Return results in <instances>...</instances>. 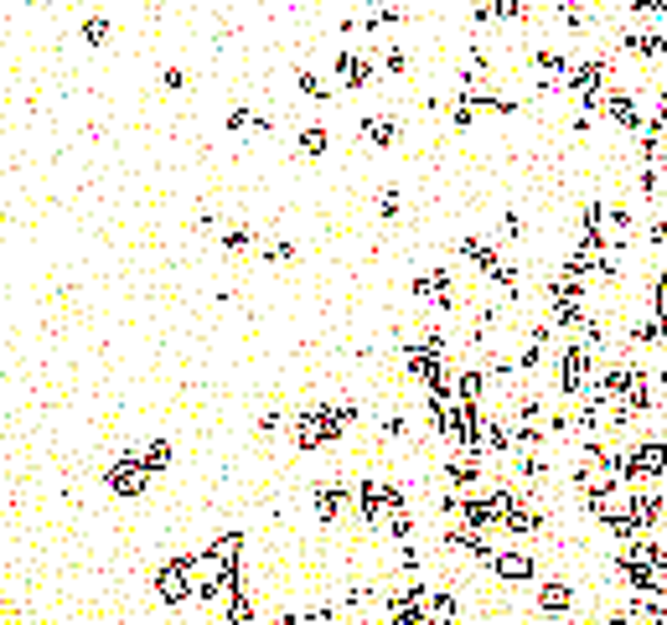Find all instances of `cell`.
<instances>
[{
	"label": "cell",
	"mask_w": 667,
	"mask_h": 625,
	"mask_svg": "<svg viewBox=\"0 0 667 625\" xmlns=\"http://www.w3.org/2000/svg\"><path fill=\"white\" fill-rule=\"evenodd\" d=\"M83 42H89V47H104V42H109V36H114V21H109V16H104V11H89V16H83Z\"/></svg>",
	"instance_id": "obj_18"
},
{
	"label": "cell",
	"mask_w": 667,
	"mask_h": 625,
	"mask_svg": "<svg viewBox=\"0 0 667 625\" xmlns=\"http://www.w3.org/2000/svg\"><path fill=\"white\" fill-rule=\"evenodd\" d=\"M336 78H341V89H367L378 78V62L367 52H357V47H341L336 52Z\"/></svg>",
	"instance_id": "obj_7"
},
{
	"label": "cell",
	"mask_w": 667,
	"mask_h": 625,
	"mask_svg": "<svg viewBox=\"0 0 667 625\" xmlns=\"http://www.w3.org/2000/svg\"><path fill=\"white\" fill-rule=\"evenodd\" d=\"M383 73L404 78V73H409V52H404V47H383Z\"/></svg>",
	"instance_id": "obj_24"
},
{
	"label": "cell",
	"mask_w": 667,
	"mask_h": 625,
	"mask_svg": "<svg viewBox=\"0 0 667 625\" xmlns=\"http://www.w3.org/2000/svg\"><path fill=\"white\" fill-rule=\"evenodd\" d=\"M290 445L305 449V455L326 445V434H321V403H310V409H301V414L290 418Z\"/></svg>",
	"instance_id": "obj_9"
},
{
	"label": "cell",
	"mask_w": 667,
	"mask_h": 625,
	"mask_svg": "<svg viewBox=\"0 0 667 625\" xmlns=\"http://www.w3.org/2000/svg\"><path fill=\"white\" fill-rule=\"evenodd\" d=\"M279 429H290V418L279 414V409H270V414H259V434H279Z\"/></svg>",
	"instance_id": "obj_26"
},
{
	"label": "cell",
	"mask_w": 667,
	"mask_h": 625,
	"mask_svg": "<svg viewBox=\"0 0 667 625\" xmlns=\"http://www.w3.org/2000/svg\"><path fill=\"white\" fill-rule=\"evenodd\" d=\"M398 207H404L398 186H383V191H378V217H383V223H394V217H398Z\"/></svg>",
	"instance_id": "obj_23"
},
{
	"label": "cell",
	"mask_w": 667,
	"mask_h": 625,
	"mask_svg": "<svg viewBox=\"0 0 667 625\" xmlns=\"http://www.w3.org/2000/svg\"><path fill=\"white\" fill-rule=\"evenodd\" d=\"M606 223H610V238H632V228H637V212H632V202H610V207H606Z\"/></svg>",
	"instance_id": "obj_17"
},
{
	"label": "cell",
	"mask_w": 667,
	"mask_h": 625,
	"mask_svg": "<svg viewBox=\"0 0 667 625\" xmlns=\"http://www.w3.org/2000/svg\"><path fill=\"white\" fill-rule=\"evenodd\" d=\"M533 67H538V78H548V83H564V78H569V58H564L559 47H533Z\"/></svg>",
	"instance_id": "obj_13"
},
{
	"label": "cell",
	"mask_w": 667,
	"mask_h": 625,
	"mask_svg": "<svg viewBox=\"0 0 667 625\" xmlns=\"http://www.w3.org/2000/svg\"><path fill=\"white\" fill-rule=\"evenodd\" d=\"M295 89L305 93V98H316V104H326V98H332V83H326V78H321V73H310V67H295Z\"/></svg>",
	"instance_id": "obj_16"
},
{
	"label": "cell",
	"mask_w": 667,
	"mask_h": 625,
	"mask_svg": "<svg viewBox=\"0 0 667 625\" xmlns=\"http://www.w3.org/2000/svg\"><path fill=\"white\" fill-rule=\"evenodd\" d=\"M471 124H476L471 98H466V93H455V104H451V129H471Z\"/></svg>",
	"instance_id": "obj_21"
},
{
	"label": "cell",
	"mask_w": 667,
	"mask_h": 625,
	"mask_svg": "<svg viewBox=\"0 0 667 625\" xmlns=\"http://www.w3.org/2000/svg\"><path fill=\"white\" fill-rule=\"evenodd\" d=\"M502 233H507V238H522V233H528L522 212H502Z\"/></svg>",
	"instance_id": "obj_27"
},
{
	"label": "cell",
	"mask_w": 667,
	"mask_h": 625,
	"mask_svg": "<svg viewBox=\"0 0 667 625\" xmlns=\"http://www.w3.org/2000/svg\"><path fill=\"white\" fill-rule=\"evenodd\" d=\"M606 120L616 124V129H626V135L647 129V109H641L637 89H616V83H610L606 89Z\"/></svg>",
	"instance_id": "obj_5"
},
{
	"label": "cell",
	"mask_w": 667,
	"mask_h": 625,
	"mask_svg": "<svg viewBox=\"0 0 667 625\" xmlns=\"http://www.w3.org/2000/svg\"><path fill=\"white\" fill-rule=\"evenodd\" d=\"M363 140L373 150L398 145V120H394V114H363Z\"/></svg>",
	"instance_id": "obj_11"
},
{
	"label": "cell",
	"mask_w": 667,
	"mask_h": 625,
	"mask_svg": "<svg viewBox=\"0 0 667 625\" xmlns=\"http://www.w3.org/2000/svg\"><path fill=\"white\" fill-rule=\"evenodd\" d=\"M295 254H301L295 243H290V238H279V243H270V248H264L259 259H264V264H295Z\"/></svg>",
	"instance_id": "obj_22"
},
{
	"label": "cell",
	"mask_w": 667,
	"mask_h": 625,
	"mask_svg": "<svg viewBox=\"0 0 667 625\" xmlns=\"http://www.w3.org/2000/svg\"><path fill=\"white\" fill-rule=\"evenodd\" d=\"M491 574H497V584H533L538 579V559L528 548H497Z\"/></svg>",
	"instance_id": "obj_6"
},
{
	"label": "cell",
	"mask_w": 667,
	"mask_h": 625,
	"mask_svg": "<svg viewBox=\"0 0 667 625\" xmlns=\"http://www.w3.org/2000/svg\"><path fill=\"white\" fill-rule=\"evenodd\" d=\"M171 460H177L171 440H151V445H140V465H145L151 476H166V471H171Z\"/></svg>",
	"instance_id": "obj_14"
},
{
	"label": "cell",
	"mask_w": 667,
	"mask_h": 625,
	"mask_svg": "<svg viewBox=\"0 0 667 625\" xmlns=\"http://www.w3.org/2000/svg\"><path fill=\"white\" fill-rule=\"evenodd\" d=\"M223 254H233V259H243V254H248V248H254V243H259V233H254V228H248V223H233V228H223Z\"/></svg>",
	"instance_id": "obj_15"
},
{
	"label": "cell",
	"mask_w": 667,
	"mask_h": 625,
	"mask_svg": "<svg viewBox=\"0 0 667 625\" xmlns=\"http://www.w3.org/2000/svg\"><path fill=\"white\" fill-rule=\"evenodd\" d=\"M161 89H171V93L186 89V73H182V67H161Z\"/></svg>",
	"instance_id": "obj_28"
},
{
	"label": "cell",
	"mask_w": 667,
	"mask_h": 625,
	"mask_svg": "<svg viewBox=\"0 0 667 625\" xmlns=\"http://www.w3.org/2000/svg\"><path fill=\"white\" fill-rule=\"evenodd\" d=\"M590 378H595V352L579 347L575 336H564V341H559V357H553V387H559V398H585V393L595 387Z\"/></svg>",
	"instance_id": "obj_1"
},
{
	"label": "cell",
	"mask_w": 667,
	"mask_h": 625,
	"mask_svg": "<svg viewBox=\"0 0 667 625\" xmlns=\"http://www.w3.org/2000/svg\"><path fill=\"white\" fill-rule=\"evenodd\" d=\"M151 480L155 476L140 465V445H129L120 460H109V471H104V486H109L120 502H140V496L151 491Z\"/></svg>",
	"instance_id": "obj_3"
},
{
	"label": "cell",
	"mask_w": 667,
	"mask_h": 625,
	"mask_svg": "<svg viewBox=\"0 0 667 625\" xmlns=\"http://www.w3.org/2000/svg\"><path fill=\"white\" fill-rule=\"evenodd\" d=\"M383 533L394 537V543H409V537H414V512H409V506L388 512V517H383Z\"/></svg>",
	"instance_id": "obj_20"
},
{
	"label": "cell",
	"mask_w": 667,
	"mask_h": 625,
	"mask_svg": "<svg viewBox=\"0 0 667 625\" xmlns=\"http://www.w3.org/2000/svg\"><path fill=\"white\" fill-rule=\"evenodd\" d=\"M310 506H316V522H321V527H336L347 512H357L352 486H347V480H321V486L310 491Z\"/></svg>",
	"instance_id": "obj_4"
},
{
	"label": "cell",
	"mask_w": 667,
	"mask_h": 625,
	"mask_svg": "<svg viewBox=\"0 0 667 625\" xmlns=\"http://www.w3.org/2000/svg\"><path fill=\"white\" fill-rule=\"evenodd\" d=\"M378 434H383V440H404V434H409V418H404V414H388L383 424H378Z\"/></svg>",
	"instance_id": "obj_25"
},
{
	"label": "cell",
	"mask_w": 667,
	"mask_h": 625,
	"mask_svg": "<svg viewBox=\"0 0 667 625\" xmlns=\"http://www.w3.org/2000/svg\"><path fill=\"white\" fill-rule=\"evenodd\" d=\"M460 259L476 269V274H491V269L502 264V248L491 238H476V233H471V238H460Z\"/></svg>",
	"instance_id": "obj_10"
},
{
	"label": "cell",
	"mask_w": 667,
	"mask_h": 625,
	"mask_svg": "<svg viewBox=\"0 0 667 625\" xmlns=\"http://www.w3.org/2000/svg\"><path fill=\"white\" fill-rule=\"evenodd\" d=\"M295 150H301L305 160H321V155L332 150V129H326V124H301V129H295Z\"/></svg>",
	"instance_id": "obj_12"
},
{
	"label": "cell",
	"mask_w": 667,
	"mask_h": 625,
	"mask_svg": "<svg viewBox=\"0 0 667 625\" xmlns=\"http://www.w3.org/2000/svg\"><path fill=\"white\" fill-rule=\"evenodd\" d=\"M155 599L166 605V610H182L197 599V579H192V553H177V559H166V564L155 568Z\"/></svg>",
	"instance_id": "obj_2"
},
{
	"label": "cell",
	"mask_w": 667,
	"mask_h": 625,
	"mask_svg": "<svg viewBox=\"0 0 667 625\" xmlns=\"http://www.w3.org/2000/svg\"><path fill=\"white\" fill-rule=\"evenodd\" d=\"M491 5V21L497 27H507V21H528L533 11H528V0H486Z\"/></svg>",
	"instance_id": "obj_19"
},
{
	"label": "cell",
	"mask_w": 667,
	"mask_h": 625,
	"mask_svg": "<svg viewBox=\"0 0 667 625\" xmlns=\"http://www.w3.org/2000/svg\"><path fill=\"white\" fill-rule=\"evenodd\" d=\"M533 605H538V615H548V621H564V615H575V584H569V579H548V584H538Z\"/></svg>",
	"instance_id": "obj_8"
}]
</instances>
